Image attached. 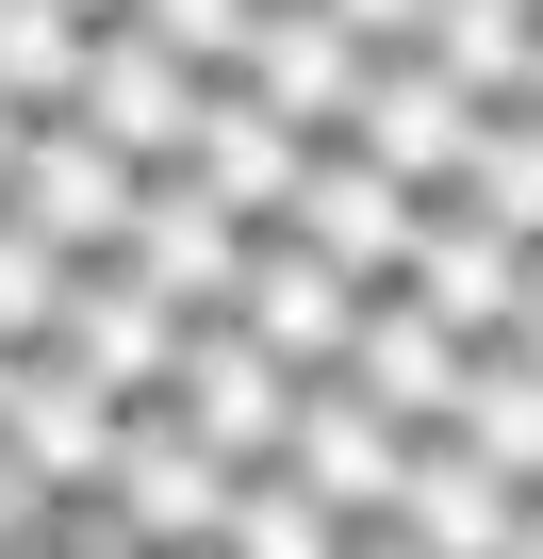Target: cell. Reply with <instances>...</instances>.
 I'll use <instances>...</instances> for the list:
<instances>
[{
  "label": "cell",
  "instance_id": "cell-7",
  "mask_svg": "<svg viewBox=\"0 0 543 559\" xmlns=\"http://www.w3.org/2000/svg\"><path fill=\"white\" fill-rule=\"evenodd\" d=\"M50 362H83V379H116V395H165V362H181V313L149 297V263H132V247L67 263V313H50Z\"/></svg>",
  "mask_w": 543,
  "mask_h": 559
},
{
  "label": "cell",
  "instance_id": "cell-18",
  "mask_svg": "<svg viewBox=\"0 0 543 559\" xmlns=\"http://www.w3.org/2000/svg\"><path fill=\"white\" fill-rule=\"evenodd\" d=\"M445 198H477V214H494V230H527V247H543V116H527V99H494V116H477V148H461V181H445Z\"/></svg>",
  "mask_w": 543,
  "mask_h": 559
},
{
  "label": "cell",
  "instance_id": "cell-25",
  "mask_svg": "<svg viewBox=\"0 0 543 559\" xmlns=\"http://www.w3.org/2000/svg\"><path fill=\"white\" fill-rule=\"evenodd\" d=\"M17 148H34V116H17V99H0V181H17Z\"/></svg>",
  "mask_w": 543,
  "mask_h": 559
},
{
  "label": "cell",
  "instance_id": "cell-19",
  "mask_svg": "<svg viewBox=\"0 0 543 559\" xmlns=\"http://www.w3.org/2000/svg\"><path fill=\"white\" fill-rule=\"evenodd\" d=\"M67 83H83V17H67V0H0V99L67 116Z\"/></svg>",
  "mask_w": 543,
  "mask_h": 559
},
{
  "label": "cell",
  "instance_id": "cell-13",
  "mask_svg": "<svg viewBox=\"0 0 543 559\" xmlns=\"http://www.w3.org/2000/svg\"><path fill=\"white\" fill-rule=\"evenodd\" d=\"M330 379H363L396 428H445L461 412V330L428 313V297H396V280H379V297H363V330H346V362Z\"/></svg>",
  "mask_w": 543,
  "mask_h": 559
},
{
  "label": "cell",
  "instance_id": "cell-3",
  "mask_svg": "<svg viewBox=\"0 0 543 559\" xmlns=\"http://www.w3.org/2000/svg\"><path fill=\"white\" fill-rule=\"evenodd\" d=\"M132 198H149V165L132 148H99L83 116H34V148H17V181H0V214H34L67 263H99V247H132Z\"/></svg>",
  "mask_w": 543,
  "mask_h": 559
},
{
  "label": "cell",
  "instance_id": "cell-4",
  "mask_svg": "<svg viewBox=\"0 0 543 559\" xmlns=\"http://www.w3.org/2000/svg\"><path fill=\"white\" fill-rule=\"evenodd\" d=\"M231 330H247L263 362H297V379H330V362H346V330H363V280H346L330 247H297V230H247V280H231Z\"/></svg>",
  "mask_w": 543,
  "mask_h": 559
},
{
  "label": "cell",
  "instance_id": "cell-20",
  "mask_svg": "<svg viewBox=\"0 0 543 559\" xmlns=\"http://www.w3.org/2000/svg\"><path fill=\"white\" fill-rule=\"evenodd\" d=\"M50 313H67V247L34 214H0V346H50Z\"/></svg>",
  "mask_w": 543,
  "mask_h": 559
},
{
  "label": "cell",
  "instance_id": "cell-21",
  "mask_svg": "<svg viewBox=\"0 0 543 559\" xmlns=\"http://www.w3.org/2000/svg\"><path fill=\"white\" fill-rule=\"evenodd\" d=\"M247 17H263V0H132V34H149V50H181V67H231V50H247Z\"/></svg>",
  "mask_w": 543,
  "mask_h": 559
},
{
  "label": "cell",
  "instance_id": "cell-15",
  "mask_svg": "<svg viewBox=\"0 0 543 559\" xmlns=\"http://www.w3.org/2000/svg\"><path fill=\"white\" fill-rule=\"evenodd\" d=\"M445 428H461L494 477H527V493H543V362H527L510 330H494V346H461V412H445Z\"/></svg>",
  "mask_w": 543,
  "mask_h": 559
},
{
  "label": "cell",
  "instance_id": "cell-26",
  "mask_svg": "<svg viewBox=\"0 0 543 559\" xmlns=\"http://www.w3.org/2000/svg\"><path fill=\"white\" fill-rule=\"evenodd\" d=\"M510 559H543V493H527V526H510Z\"/></svg>",
  "mask_w": 543,
  "mask_h": 559
},
{
  "label": "cell",
  "instance_id": "cell-11",
  "mask_svg": "<svg viewBox=\"0 0 543 559\" xmlns=\"http://www.w3.org/2000/svg\"><path fill=\"white\" fill-rule=\"evenodd\" d=\"M396 297H428L461 346H494L510 297H527V230H494L477 198H428V230H412V263H396Z\"/></svg>",
  "mask_w": 543,
  "mask_h": 559
},
{
  "label": "cell",
  "instance_id": "cell-2",
  "mask_svg": "<svg viewBox=\"0 0 543 559\" xmlns=\"http://www.w3.org/2000/svg\"><path fill=\"white\" fill-rule=\"evenodd\" d=\"M165 412L247 477V461H281V428H297V362H263L231 313H181V362H165Z\"/></svg>",
  "mask_w": 543,
  "mask_h": 559
},
{
  "label": "cell",
  "instance_id": "cell-27",
  "mask_svg": "<svg viewBox=\"0 0 543 559\" xmlns=\"http://www.w3.org/2000/svg\"><path fill=\"white\" fill-rule=\"evenodd\" d=\"M527 116H543V17H527Z\"/></svg>",
  "mask_w": 543,
  "mask_h": 559
},
{
  "label": "cell",
  "instance_id": "cell-16",
  "mask_svg": "<svg viewBox=\"0 0 543 559\" xmlns=\"http://www.w3.org/2000/svg\"><path fill=\"white\" fill-rule=\"evenodd\" d=\"M527 17H543V0H428V17H412V50L494 116V99H527Z\"/></svg>",
  "mask_w": 543,
  "mask_h": 559
},
{
  "label": "cell",
  "instance_id": "cell-1",
  "mask_svg": "<svg viewBox=\"0 0 543 559\" xmlns=\"http://www.w3.org/2000/svg\"><path fill=\"white\" fill-rule=\"evenodd\" d=\"M330 148H363L379 181H412V198H445L461 181V148H477V99L428 67V50H363V83H346V116H330Z\"/></svg>",
  "mask_w": 543,
  "mask_h": 559
},
{
  "label": "cell",
  "instance_id": "cell-29",
  "mask_svg": "<svg viewBox=\"0 0 543 559\" xmlns=\"http://www.w3.org/2000/svg\"><path fill=\"white\" fill-rule=\"evenodd\" d=\"M17 362H34V346H0V412H17Z\"/></svg>",
  "mask_w": 543,
  "mask_h": 559
},
{
  "label": "cell",
  "instance_id": "cell-6",
  "mask_svg": "<svg viewBox=\"0 0 543 559\" xmlns=\"http://www.w3.org/2000/svg\"><path fill=\"white\" fill-rule=\"evenodd\" d=\"M281 477L314 493V510H346V526H379L396 510V477H412V428L363 395V379H297V428H281Z\"/></svg>",
  "mask_w": 543,
  "mask_h": 559
},
{
  "label": "cell",
  "instance_id": "cell-22",
  "mask_svg": "<svg viewBox=\"0 0 543 559\" xmlns=\"http://www.w3.org/2000/svg\"><path fill=\"white\" fill-rule=\"evenodd\" d=\"M330 17H346L363 50H412V17H428V0H330Z\"/></svg>",
  "mask_w": 543,
  "mask_h": 559
},
{
  "label": "cell",
  "instance_id": "cell-9",
  "mask_svg": "<svg viewBox=\"0 0 543 559\" xmlns=\"http://www.w3.org/2000/svg\"><path fill=\"white\" fill-rule=\"evenodd\" d=\"M281 230H297V247H330L363 297H379V280L412 263V230H428V198H412V181H379L363 148H314V165H297V198H281Z\"/></svg>",
  "mask_w": 543,
  "mask_h": 559
},
{
  "label": "cell",
  "instance_id": "cell-14",
  "mask_svg": "<svg viewBox=\"0 0 543 559\" xmlns=\"http://www.w3.org/2000/svg\"><path fill=\"white\" fill-rule=\"evenodd\" d=\"M263 99H281L314 148H330V116H346V83H363V34L330 17V0H263V17H247V50H231Z\"/></svg>",
  "mask_w": 543,
  "mask_h": 559
},
{
  "label": "cell",
  "instance_id": "cell-17",
  "mask_svg": "<svg viewBox=\"0 0 543 559\" xmlns=\"http://www.w3.org/2000/svg\"><path fill=\"white\" fill-rule=\"evenodd\" d=\"M214 559H346V510H314L281 461H247L231 510H214Z\"/></svg>",
  "mask_w": 543,
  "mask_h": 559
},
{
  "label": "cell",
  "instance_id": "cell-10",
  "mask_svg": "<svg viewBox=\"0 0 543 559\" xmlns=\"http://www.w3.org/2000/svg\"><path fill=\"white\" fill-rule=\"evenodd\" d=\"M181 165H198V181H214V198H231L247 230H281V198H297L314 132H297L281 99H263L247 67H214V83H198V148H181Z\"/></svg>",
  "mask_w": 543,
  "mask_h": 559
},
{
  "label": "cell",
  "instance_id": "cell-5",
  "mask_svg": "<svg viewBox=\"0 0 543 559\" xmlns=\"http://www.w3.org/2000/svg\"><path fill=\"white\" fill-rule=\"evenodd\" d=\"M198 83H214V67H181V50H149L132 17H99L67 116H83L99 148H132V165H181V148H198Z\"/></svg>",
  "mask_w": 543,
  "mask_h": 559
},
{
  "label": "cell",
  "instance_id": "cell-8",
  "mask_svg": "<svg viewBox=\"0 0 543 559\" xmlns=\"http://www.w3.org/2000/svg\"><path fill=\"white\" fill-rule=\"evenodd\" d=\"M132 263H149L165 313H231V280H247V214H231L198 165H149V198H132Z\"/></svg>",
  "mask_w": 543,
  "mask_h": 559
},
{
  "label": "cell",
  "instance_id": "cell-23",
  "mask_svg": "<svg viewBox=\"0 0 543 559\" xmlns=\"http://www.w3.org/2000/svg\"><path fill=\"white\" fill-rule=\"evenodd\" d=\"M510 346L543 362V247H527V297H510Z\"/></svg>",
  "mask_w": 543,
  "mask_h": 559
},
{
  "label": "cell",
  "instance_id": "cell-28",
  "mask_svg": "<svg viewBox=\"0 0 543 559\" xmlns=\"http://www.w3.org/2000/svg\"><path fill=\"white\" fill-rule=\"evenodd\" d=\"M67 17H83V34H99V17H132V0H67Z\"/></svg>",
  "mask_w": 543,
  "mask_h": 559
},
{
  "label": "cell",
  "instance_id": "cell-24",
  "mask_svg": "<svg viewBox=\"0 0 543 559\" xmlns=\"http://www.w3.org/2000/svg\"><path fill=\"white\" fill-rule=\"evenodd\" d=\"M346 559H428V543H412V526L379 510V526H346Z\"/></svg>",
  "mask_w": 543,
  "mask_h": 559
},
{
  "label": "cell",
  "instance_id": "cell-12",
  "mask_svg": "<svg viewBox=\"0 0 543 559\" xmlns=\"http://www.w3.org/2000/svg\"><path fill=\"white\" fill-rule=\"evenodd\" d=\"M396 526L428 543V559H510V526H527V477H494L461 428H412V477H396Z\"/></svg>",
  "mask_w": 543,
  "mask_h": 559
}]
</instances>
